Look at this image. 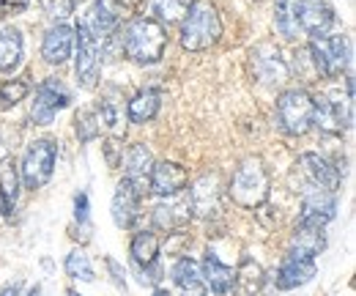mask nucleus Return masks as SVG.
Instances as JSON below:
<instances>
[{
    "label": "nucleus",
    "instance_id": "1",
    "mask_svg": "<svg viewBox=\"0 0 356 296\" xmlns=\"http://www.w3.org/2000/svg\"><path fill=\"white\" fill-rule=\"evenodd\" d=\"M121 49L127 52V58L137 66H154L165 58L168 49V31L162 22L151 20V17H137L132 20L121 33Z\"/></svg>",
    "mask_w": 356,
    "mask_h": 296
},
{
    "label": "nucleus",
    "instance_id": "2",
    "mask_svg": "<svg viewBox=\"0 0 356 296\" xmlns=\"http://www.w3.org/2000/svg\"><path fill=\"white\" fill-rule=\"evenodd\" d=\"M181 47L186 52H203L211 49L214 44L222 39V20L220 11L211 0H195L181 20Z\"/></svg>",
    "mask_w": 356,
    "mask_h": 296
},
{
    "label": "nucleus",
    "instance_id": "3",
    "mask_svg": "<svg viewBox=\"0 0 356 296\" xmlns=\"http://www.w3.org/2000/svg\"><path fill=\"white\" fill-rule=\"evenodd\" d=\"M227 195L236 206L241 209H261L268 201V170L258 157H247L238 162V168L233 170L230 184H227Z\"/></svg>",
    "mask_w": 356,
    "mask_h": 296
},
{
    "label": "nucleus",
    "instance_id": "4",
    "mask_svg": "<svg viewBox=\"0 0 356 296\" xmlns=\"http://www.w3.org/2000/svg\"><path fill=\"white\" fill-rule=\"evenodd\" d=\"M277 127L291 137H302L312 127V96L305 88H288L277 96Z\"/></svg>",
    "mask_w": 356,
    "mask_h": 296
},
{
    "label": "nucleus",
    "instance_id": "5",
    "mask_svg": "<svg viewBox=\"0 0 356 296\" xmlns=\"http://www.w3.org/2000/svg\"><path fill=\"white\" fill-rule=\"evenodd\" d=\"M55 159H58V143L55 140H49V137L33 140L22 157V165H19V178L25 184V189H42L52 178Z\"/></svg>",
    "mask_w": 356,
    "mask_h": 296
},
{
    "label": "nucleus",
    "instance_id": "6",
    "mask_svg": "<svg viewBox=\"0 0 356 296\" xmlns=\"http://www.w3.org/2000/svg\"><path fill=\"white\" fill-rule=\"evenodd\" d=\"M250 75L264 85V88H282L291 80V66L285 63L282 52L277 49V44L261 42L250 49Z\"/></svg>",
    "mask_w": 356,
    "mask_h": 296
},
{
    "label": "nucleus",
    "instance_id": "7",
    "mask_svg": "<svg viewBox=\"0 0 356 296\" xmlns=\"http://www.w3.org/2000/svg\"><path fill=\"white\" fill-rule=\"evenodd\" d=\"M310 55L321 77H340L351 63V42L348 36H318L310 44Z\"/></svg>",
    "mask_w": 356,
    "mask_h": 296
},
{
    "label": "nucleus",
    "instance_id": "8",
    "mask_svg": "<svg viewBox=\"0 0 356 296\" xmlns=\"http://www.w3.org/2000/svg\"><path fill=\"white\" fill-rule=\"evenodd\" d=\"M351 99H334V96H318L312 99V127H318L323 134H340L351 127Z\"/></svg>",
    "mask_w": 356,
    "mask_h": 296
},
{
    "label": "nucleus",
    "instance_id": "9",
    "mask_svg": "<svg viewBox=\"0 0 356 296\" xmlns=\"http://www.w3.org/2000/svg\"><path fill=\"white\" fill-rule=\"evenodd\" d=\"M69 102H72V96H69V91L63 88V83L55 80V77H47L44 83L39 85L36 99H33V104H31V121H33L36 127H49V124L55 121V116H58Z\"/></svg>",
    "mask_w": 356,
    "mask_h": 296
},
{
    "label": "nucleus",
    "instance_id": "10",
    "mask_svg": "<svg viewBox=\"0 0 356 296\" xmlns=\"http://www.w3.org/2000/svg\"><path fill=\"white\" fill-rule=\"evenodd\" d=\"M296 170L299 176L305 178L302 189H326V192H337L340 189V170L334 168L329 159H323L321 154H302L299 162H296ZM299 189V192H302Z\"/></svg>",
    "mask_w": 356,
    "mask_h": 296
},
{
    "label": "nucleus",
    "instance_id": "11",
    "mask_svg": "<svg viewBox=\"0 0 356 296\" xmlns=\"http://www.w3.org/2000/svg\"><path fill=\"white\" fill-rule=\"evenodd\" d=\"M74 39H77V83L83 88H93L99 83V72H102V47L83 22L77 25Z\"/></svg>",
    "mask_w": 356,
    "mask_h": 296
},
{
    "label": "nucleus",
    "instance_id": "12",
    "mask_svg": "<svg viewBox=\"0 0 356 296\" xmlns=\"http://www.w3.org/2000/svg\"><path fill=\"white\" fill-rule=\"evenodd\" d=\"M220 195H222V184L217 173H203L189 184V206L192 217H211L220 212Z\"/></svg>",
    "mask_w": 356,
    "mask_h": 296
},
{
    "label": "nucleus",
    "instance_id": "13",
    "mask_svg": "<svg viewBox=\"0 0 356 296\" xmlns=\"http://www.w3.org/2000/svg\"><path fill=\"white\" fill-rule=\"evenodd\" d=\"M121 168H124V181H129L137 195L143 198L148 192V176L154 168V154L145 143H132L124 157H121Z\"/></svg>",
    "mask_w": 356,
    "mask_h": 296
},
{
    "label": "nucleus",
    "instance_id": "14",
    "mask_svg": "<svg viewBox=\"0 0 356 296\" xmlns=\"http://www.w3.org/2000/svg\"><path fill=\"white\" fill-rule=\"evenodd\" d=\"M189 184V173L178 162H154L151 176H148V192L159 195V198H173L181 195L184 187Z\"/></svg>",
    "mask_w": 356,
    "mask_h": 296
},
{
    "label": "nucleus",
    "instance_id": "15",
    "mask_svg": "<svg viewBox=\"0 0 356 296\" xmlns=\"http://www.w3.org/2000/svg\"><path fill=\"white\" fill-rule=\"evenodd\" d=\"M151 222L156 231L162 233H178L192 222V206L186 195H173L168 201H162L154 212H151Z\"/></svg>",
    "mask_w": 356,
    "mask_h": 296
},
{
    "label": "nucleus",
    "instance_id": "16",
    "mask_svg": "<svg viewBox=\"0 0 356 296\" xmlns=\"http://www.w3.org/2000/svg\"><path fill=\"white\" fill-rule=\"evenodd\" d=\"M337 214V195L326 192V189H302V219L305 225L323 228L334 219Z\"/></svg>",
    "mask_w": 356,
    "mask_h": 296
},
{
    "label": "nucleus",
    "instance_id": "17",
    "mask_svg": "<svg viewBox=\"0 0 356 296\" xmlns=\"http://www.w3.org/2000/svg\"><path fill=\"white\" fill-rule=\"evenodd\" d=\"M296 17H299V31L312 39L326 36L329 28L334 25L332 8L321 0H296Z\"/></svg>",
    "mask_w": 356,
    "mask_h": 296
},
{
    "label": "nucleus",
    "instance_id": "18",
    "mask_svg": "<svg viewBox=\"0 0 356 296\" xmlns=\"http://www.w3.org/2000/svg\"><path fill=\"white\" fill-rule=\"evenodd\" d=\"M72 49H74V28L66 25V22H55L44 33L42 58L52 66H60L72 58Z\"/></svg>",
    "mask_w": 356,
    "mask_h": 296
},
{
    "label": "nucleus",
    "instance_id": "19",
    "mask_svg": "<svg viewBox=\"0 0 356 296\" xmlns=\"http://www.w3.org/2000/svg\"><path fill=\"white\" fill-rule=\"evenodd\" d=\"M118 20H121V11L113 0H96L90 6V11L86 14V28L96 42H104L107 36H113L118 31Z\"/></svg>",
    "mask_w": 356,
    "mask_h": 296
},
{
    "label": "nucleus",
    "instance_id": "20",
    "mask_svg": "<svg viewBox=\"0 0 356 296\" xmlns=\"http://www.w3.org/2000/svg\"><path fill=\"white\" fill-rule=\"evenodd\" d=\"M264 283H266V272H264V266H261L255 258L244 255L241 263H238V269H233V288H230V294L233 296H258L261 294V288H264Z\"/></svg>",
    "mask_w": 356,
    "mask_h": 296
},
{
    "label": "nucleus",
    "instance_id": "21",
    "mask_svg": "<svg viewBox=\"0 0 356 296\" xmlns=\"http://www.w3.org/2000/svg\"><path fill=\"white\" fill-rule=\"evenodd\" d=\"M312 277H315V260H307V258H296V255H288L282 260V266L277 269V288L280 291H293L299 286H307Z\"/></svg>",
    "mask_w": 356,
    "mask_h": 296
},
{
    "label": "nucleus",
    "instance_id": "22",
    "mask_svg": "<svg viewBox=\"0 0 356 296\" xmlns=\"http://www.w3.org/2000/svg\"><path fill=\"white\" fill-rule=\"evenodd\" d=\"M323 247H326V233H323V228H315V225L299 222L296 231L291 233V253L288 255L315 260L318 255L323 253Z\"/></svg>",
    "mask_w": 356,
    "mask_h": 296
},
{
    "label": "nucleus",
    "instance_id": "23",
    "mask_svg": "<svg viewBox=\"0 0 356 296\" xmlns=\"http://www.w3.org/2000/svg\"><path fill=\"white\" fill-rule=\"evenodd\" d=\"M110 212H113V222L118 228H132L137 212H140V195L129 181H121L115 187V195H113V203H110Z\"/></svg>",
    "mask_w": 356,
    "mask_h": 296
},
{
    "label": "nucleus",
    "instance_id": "24",
    "mask_svg": "<svg viewBox=\"0 0 356 296\" xmlns=\"http://www.w3.org/2000/svg\"><path fill=\"white\" fill-rule=\"evenodd\" d=\"M200 280H203L206 288H211L217 296L230 294V288H233V266H227L214 253H209L200 263Z\"/></svg>",
    "mask_w": 356,
    "mask_h": 296
},
{
    "label": "nucleus",
    "instance_id": "25",
    "mask_svg": "<svg viewBox=\"0 0 356 296\" xmlns=\"http://www.w3.org/2000/svg\"><path fill=\"white\" fill-rule=\"evenodd\" d=\"M159 107H162V93H159L156 88H143L140 93H134L132 99H129L127 116H129L132 124L143 127V124H148V121L156 118Z\"/></svg>",
    "mask_w": 356,
    "mask_h": 296
},
{
    "label": "nucleus",
    "instance_id": "26",
    "mask_svg": "<svg viewBox=\"0 0 356 296\" xmlns=\"http://www.w3.org/2000/svg\"><path fill=\"white\" fill-rule=\"evenodd\" d=\"M22 52H25L22 33L17 28H0V72L3 75L14 72L19 66Z\"/></svg>",
    "mask_w": 356,
    "mask_h": 296
},
{
    "label": "nucleus",
    "instance_id": "27",
    "mask_svg": "<svg viewBox=\"0 0 356 296\" xmlns=\"http://www.w3.org/2000/svg\"><path fill=\"white\" fill-rule=\"evenodd\" d=\"M19 165L14 162V157H3L0 159V192L6 201V214L14 212L17 201H19Z\"/></svg>",
    "mask_w": 356,
    "mask_h": 296
},
{
    "label": "nucleus",
    "instance_id": "28",
    "mask_svg": "<svg viewBox=\"0 0 356 296\" xmlns=\"http://www.w3.org/2000/svg\"><path fill=\"white\" fill-rule=\"evenodd\" d=\"M129 255H132L134 266L148 269L151 263H156L159 258V236L154 231H140L134 233L132 244H129Z\"/></svg>",
    "mask_w": 356,
    "mask_h": 296
},
{
    "label": "nucleus",
    "instance_id": "29",
    "mask_svg": "<svg viewBox=\"0 0 356 296\" xmlns=\"http://www.w3.org/2000/svg\"><path fill=\"white\" fill-rule=\"evenodd\" d=\"M274 31L285 39H296L299 31V17H296V0H277L274 6Z\"/></svg>",
    "mask_w": 356,
    "mask_h": 296
},
{
    "label": "nucleus",
    "instance_id": "30",
    "mask_svg": "<svg viewBox=\"0 0 356 296\" xmlns=\"http://www.w3.org/2000/svg\"><path fill=\"white\" fill-rule=\"evenodd\" d=\"M195 0H154V8H156V22H162V25H176L181 22L184 17H186V11H189V6H192Z\"/></svg>",
    "mask_w": 356,
    "mask_h": 296
},
{
    "label": "nucleus",
    "instance_id": "31",
    "mask_svg": "<svg viewBox=\"0 0 356 296\" xmlns=\"http://www.w3.org/2000/svg\"><path fill=\"white\" fill-rule=\"evenodd\" d=\"M63 269H66V274H69L72 280H83V283H93V280H96V274H93V266H90L88 255L83 253V250H74V253L66 255V263H63Z\"/></svg>",
    "mask_w": 356,
    "mask_h": 296
},
{
    "label": "nucleus",
    "instance_id": "32",
    "mask_svg": "<svg viewBox=\"0 0 356 296\" xmlns=\"http://www.w3.org/2000/svg\"><path fill=\"white\" fill-rule=\"evenodd\" d=\"M31 93L28 80H6L0 85V110H11L19 102H25V96Z\"/></svg>",
    "mask_w": 356,
    "mask_h": 296
},
{
    "label": "nucleus",
    "instance_id": "33",
    "mask_svg": "<svg viewBox=\"0 0 356 296\" xmlns=\"http://www.w3.org/2000/svg\"><path fill=\"white\" fill-rule=\"evenodd\" d=\"M173 283H176L181 291L189 288V286H195V283H203L200 280V266L192 258H178L176 266H173Z\"/></svg>",
    "mask_w": 356,
    "mask_h": 296
},
{
    "label": "nucleus",
    "instance_id": "34",
    "mask_svg": "<svg viewBox=\"0 0 356 296\" xmlns=\"http://www.w3.org/2000/svg\"><path fill=\"white\" fill-rule=\"evenodd\" d=\"M74 132H77V140L80 143H93L99 137V132H102L96 113L93 110H80L74 116Z\"/></svg>",
    "mask_w": 356,
    "mask_h": 296
},
{
    "label": "nucleus",
    "instance_id": "35",
    "mask_svg": "<svg viewBox=\"0 0 356 296\" xmlns=\"http://www.w3.org/2000/svg\"><path fill=\"white\" fill-rule=\"evenodd\" d=\"M293 58H296V61H293V75H296L302 83H315V80H321L318 66H315V61H312V55H310V47H299Z\"/></svg>",
    "mask_w": 356,
    "mask_h": 296
},
{
    "label": "nucleus",
    "instance_id": "36",
    "mask_svg": "<svg viewBox=\"0 0 356 296\" xmlns=\"http://www.w3.org/2000/svg\"><path fill=\"white\" fill-rule=\"evenodd\" d=\"M93 113H96V118H99V127L115 129L118 124H121V118H118V107H115V102H110V99H99L96 107H93Z\"/></svg>",
    "mask_w": 356,
    "mask_h": 296
},
{
    "label": "nucleus",
    "instance_id": "37",
    "mask_svg": "<svg viewBox=\"0 0 356 296\" xmlns=\"http://www.w3.org/2000/svg\"><path fill=\"white\" fill-rule=\"evenodd\" d=\"M104 157H107V165L110 168H118L121 165V157H124V140L121 137H110L104 143Z\"/></svg>",
    "mask_w": 356,
    "mask_h": 296
},
{
    "label": "nucleus",
    "instance_id": "38",
    "mask_svg": "<svg viewBox=\"0 0 356 296\" xmlns=\"http://www.w3.org/2000/svg\"><path fill=\"white\" fill-rule=\"evenodd\" d=\"M104 266H107V272H110V277H113L115 288L127 294V269H124V266H121V263H118L115 258H110V255L104 258Z\"/></svg>",
    "mask_w": 356,
    "mask_h": 296
},
{
    "label": "nucleus",
    "instance_id": "39",
    "mask_svg": "<svg viewBox=\"0 0 356 296\" xmlns=\"http://www.w3.org/2000/svg\"><path fill=\"white\" fill-rule=\"evenodd\" d=\"M74 11V0H52L49 3V17L52 20H66Z\"/></svg>",
    "mask_w": 356,
    "mask_h": 296
},
{
    "label": "nucleus",
    "instance_id": "40",
    "mask_svg": "<svg viewBox=\"0 0 356 296\" xmlns=\"http://www.w3.org/2000/svg\"><path fill=\"white\" fill-rule=\"evenodd\" d=\"M88 214H90L88 195H86V192H80V195L74 198V219H77L80 225H88Z\"/></svg>",
    "mask_w": 356,
    "mask_h": 296
},
{
    "label": "nucleus",
    "instance_id": "41",
    "mask_svg": "<svg viewBox=\"0 0 356 296\" xmlns=\"http://www.w3.org/2000/svg\"><path fill=\"white\" fill-rule=\"evenodd\" d=\"M113 3L118 6L121 14H124V11H127V14H137V11L145 6V0H113Z\"/></svg>",
    "mask_w": 356,
    "mask_h": 296
},
{
    "label": "nucleus",
    "instance_id": "42",
    "mask_svg": "<svg viewBox=\"0 0 356 296\" xmlns=\"http://www.w3.org/2000/svg\"><path fill=\"white\" fill-rule=\"evenodd\" d=\"M31 0H0V8L3 11H25Z\"/></svg>",
    "mask_w": 356,
    "mask_h": 296
},
{
    "label": "nucleus",
    "instance_id": "43",
    "mask_svg": "<svg viewBox=\"0 0 356 296\" xmlns=\"http://www.w3.org/2000/svg\"><path fill=\"white\" fill-rule=\"evenodd\" d=\"M181 296H209V288L203 286V283H195V286H189V288H184Z\"/></svg>",
    "mask_w": 356,
    "mask_h": 296
},
{
    "label": "nucleus",
    "instance_id": "44",
    "mask_svg": "<svg viewBox=\"0 0 356 296\" xmlns=\"http://www.w3.org/2000/svg\"><path fill=\"white\" fill-rule=\"evenodd\" d=\"M0 296H19V283H8L6 288H0Z\"/></svg>",
    "mask_w": 356,
    "mask_h": 296
},
{
    "label": "nucleus",
    "instance_id": "45",
    "mask_svg": "<svg viewBox=\"0 0 356 296\" xmlns=\"http://www.w3.org/2000/svg\"><path fill=\"white\" fill-rule=\"evenodd\" d=\"M25 296H44V291H42V286H33Z\"/></svg>",
    "mask_w": 356,
    "mask_h": 296
},
{
    "label": "nucleus",
    "instance_id": "46",
    "mask_svg": "<svg viewBox=\"0 0 356 296\" xmlns=\"http://www.w3.org/2000/svg\"><path fill=\"white\" fill-rule=\"evenodd\" d=\"M154 296H170V291H168V288H156V291H154Z\"/></svg>",
    "mask_w": 356,
    "mask_h": 296
},
{
    "label": "nucleus",
    "instance_id": "47",
    "mask_svg": "<svg viewBox=\"0 0 356 296\" xmlns=\"http://www.w3.org/2000/svg\"><path fill=\"white\" fill-rule=\"evenodd\" d=\"M0 212H6V201H3V192H0Z\"/></svg>",
    "mask_w": 356,
    "mask_h": 296
},
{
    "label": "nucleus",
    "instance_id": "48",
    "mask_svg": "<svg viewBox=\"0 0 356 296\" xmlns=\"http://www.w3.org/2000/svg\"><path fill=\"white\" fill-rule=\"evenodd\" d=\"M66 294H69V296H80V294H77V291H74V288H69V291H66Z\"/></svg>",
    "mask_w": 356,
    "mask_h": 296
},
{
    "label": "nucleus",
    "instance_id": "49",
    "mask_svg": "<svg viewBox=\"0 0 356 296\" xmlns=\"http://www.w3.org/2000/svg\"><path fill=\"white\" fill-rule=\"evenodd\" d=\"M0 17H6V11H3V8H0Z\"/></svg>",
    "mask_w": 356,
    "mask_h": 296
},
{
    "label": "nucleus",
    "instance_id": "50",
    "mask_svg": "<svg viewBox=\"0 0 356 296\" xmlns=\"http://www.w3.org/2000/svg\"><path fill=\"white\" fill-rule=\"evenodd\" d=\"M255 3H264V0H255Z\"/></svg>",
    "mask_w": 356,
    "mask_h": 296
},
{
    "label": "nucleus",
    "instance_id": "51",
    "mask_svg": "<svg viewBox=\"0 0 356 296\" xmlns=\"http://www.w3.org/2000/svg\"><path fill=\"white\" fill-rule=\"evenodd\" d=\"M74 3H77V0H74Z\"/></svg>",
    "mask_w": 356,
    "mask_h": 296
}]
</instances>
